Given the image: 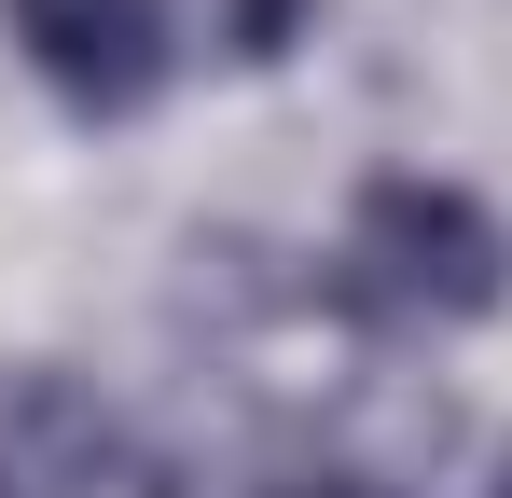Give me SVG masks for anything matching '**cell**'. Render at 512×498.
<instances>
[{
  "label": "cell",
  "instance_id": "6da1fadb",
  "mask_svg": "<svg viewBox=\"0 0 512 498\" xmlns=\"http://www.w3.org/2000/svg\"><path fill=\"white\" fill-rule=\"evenodd\" d=\"M319 291H333V319H360V332H471V319L512 305V236H499L485 194L388 166V180H360Z\"/></svg>",
  "mask_w": 512,
  "mask_h": 498
},
{
  "label": "cell",
  "instance_id": "7a4b0ae2",
  "mask_svg": "<svg viewBox=\"0 0 512 498\" xmlns=\"http://www.w3.org/2000/svg\"><path fill=\"white\" fill-rule=\"evenodd\" d=\"M28 70L56 83V111L84 125H139L180 83V0H0Z\"/></svg>",
  "mask_w": 512,
  "mask_h": 498
},
{
  "label": "cell",
  "instance_id": "3957f363",
  "mask_svg": "<svg viewBox=\"0 0 512 498\" xmlns=\"http://www.w3.org/2000/svg\"><path fill=\"white\" fill-rule=\"evenodd\" d=\"M125 485V429L84 374L14 360L0 374V498H111Z\"/></svg>",
  "mask_w": 512,
  "mask_h": 498
},
{
  "label": "cell",
  "instance_id": "277c9868",
  "mask_svg": "<svg viewBox=\"0 0 512 498\" xmlns=\"http://www.w3.org/2000/svg\"><path fill=\"white\" fill-rule=\"evenodd\" d=\"M208 14V42L236 56V70H263V56H291V28H305V0H180V28Z\"/></svg>",
  "mask_w": 512,
  "mask_h": 498
},
{
  "label": "cell",
  "instance_id": "5b68a950",
  "mask_svg": "<svg viewBox=\"0 0 512 498\" xmlns=\"http://www.w3.org/2000/svg\"><path fill=\"white\" fill-rule=\"evenodd\" d=\"M277 498H388V485H360V471H319V485H277Z\"/></svg>",
  "mask_w": 512,
  "mask_h": 498
},
{
  "label": "cell",
  "instance_id": "8992f818",
  "mask_svg": "<svg viewBox=\"0 0 512 498\" xmlns=\"http://www.w3.org/2000/svg\"><path fill=\"white\" fill-rule=\"evenodd\" d=\"M485 498H512V457H499V485H485Z\"/></svg>",
  "mask_w": 512,
  "mask_h": 498
}]
</instances>
